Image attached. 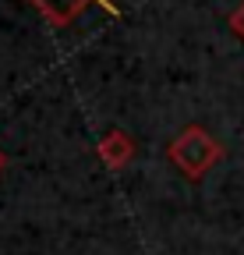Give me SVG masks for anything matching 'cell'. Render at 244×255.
<instances>
[{
	"label": "cell",
	"instance_id": "6da1fadb",
	"mask_svg": "<svg viewBox=\"0 0 244 255\" xmlns=\"http://www.w3.org/2000/svg\"><path fill=\"white\" fill-rule=\"evenodd\" d=\"M216 156H220V145L212 142L209 135H202V131H184L170 145V159L188 177H202L212 163H216Z\"/></svg>",
	"mask_w": 244,
	"mask_h": 255
},
{
	"label": "cell",
	"instance_id": "7a4b0ae2",
	"mask_svg": "<svg viewBox=\"0 0 244 255\" xmlns=\"http://www.w3.org/2000/svg\"><path fill=\"white\" fill-rule=\"evenodd\" d=\"M32 4H36L46 18H53V21H71L81 7L92 4V0H32Z\"/></svg>",
	"mask_w": 244,
	"mask_h": 255
}]
</instances>
